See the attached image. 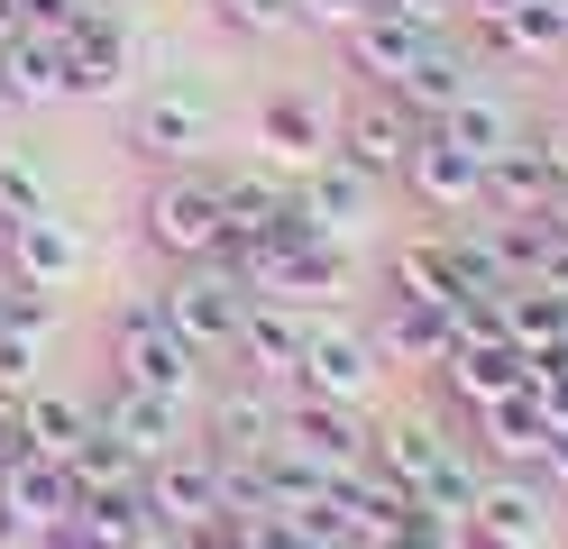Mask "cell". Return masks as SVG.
<instances>
[{"mask_svg":"<svg viewBox=\"0 0 568 549\" xmlns=\"http://www.w3.org/2000/svg\"><path fill=\"white\" fill-rule=\"evenodd\" d=\"M413 138H422V110H413L404 92H385V83H358V92L331 110V156H348V165L376 174V183L404 174Z\"/></svg>","mask_w":568,"mask_h":549,"instance_id":"5b68a950","label":"cell"},{"mask_svg":"<svg viewBox=\"0 0 568 549\" xmlns=\"http://www.w3.org/2000/svg\"><path fill=\"white\" fill-rule=\"evenodd\" d=\"M559 348H568V329H559Z\"/></svg>","mask_w":568,"mask_h":549,"instance_id":"f907efd6","label":"cell"},{"mask_svg":"<svg viewBox=\"0 0 568 549\" xmlns=\"http://www.w3.org/2000/svg\"><path fill=\"white\" fill-rule=\"evenodd\" d=\"M211 19H221L230 37H284V28H303L294 0H211Z\"/></svg>","mask_w":568,"mask_h":549,"instance_id":"836d02e7","label":"cell"},{"mask_svg":"<svg viewBox=\"0 0 568 549\" xmlns=\"http://www.w3.org/2000/svg\"><path fill=\"white\" fill-rule=\"evenodd\" d=\"M28 549H120V540H111V531H101V522H92V512L74 504V512H64V522H47V531H38V540H28Z\"/></svg>","mask_w":568,"mask_h":549,"instance_id":"8d00e7d4","label":"cell"},{"mask_svg":"<svg viewBox=\"0 0 568 549\" xmlns=\"http://www.w3.org/2000/svg\"><path fill=\"white\" fill-rule=\"evenodd\" d=\"M458 329H468V312H432V303H404V293H385V312H376V348H385V366L440 376V357L458 348Z\"/></svg>","mask_w":568,"mask_h":549,"instance_id":"9a60e30c","label":"cell"},{"mask_svg":"<svg viewBox=\"0 0 568 549\" xmlns=\"http://www.w3.org/2000/svg\"><path fill=\"white\" fill-rule=\"evenodd\" d=\"M28 458V430H19V403H0V467Z\"/></svg>","mask_w":568,"mask_h":549,"instance_id":"b9f144b4","label":"cell"},{"mask_svg":"<svg viewBox=\"0 0 568 549\" xmlns=\"http://www.w3.org/2000/svg\"><path fill=\"white\" fill-rule=\"evenodd\" d=\"M47 101H64L55 47L47 37H10V47H0V110H47Z\"/></svg>","mask_w":568,"mask_h":549,"instance_id":"83f0119b","label":"cell"},{"mask_svg":"<svg viewBox=\"0 0 568 549\" xmlns=\"http://www.w3.org/2000/svg\"><path fill=\"white\" fill-rule=\"evenodd\" d=\"M523 476H531V486H541V495L559 504V495H568V430H541V458H531Z\"/></svg>","mask_w":568,"mask_h":549,"instance_id":"74e56055","label":"cell"},{"mask_svg":"<svg viewBox=\"0 0 568 549\" xmlns=\"http://www.w3.org/2000/svg\"><path fill=\"white\" fill-rule=\"evenodd\" d=\"M0 329H19V339H55V329H64V293L0 275Z\"/></svg>","mask_w":568,"mask_h":549,"instance_id":"1f68e13d","label":"cell"},{"mask_svg":"<svg viewBox=\"0 0 568 549\" xmlns=\"http://www.w3.org/2000/svg\"><path fill=\"white\" fill-rule=\"evenodd\" d=\"M385 293H404V303H432V312H468V275H458L449 238H404L395 256H385Z\"/></svg>","mask_w":568,"mask_h":549,"instance_id":"7402d4cb","label":"cell"},{"mask_svg":"<svg viewBox=\"0 0 568 549\" xmlns=\"http://www.w3.org/2000/svg\"><path fill=\"white\" fill-rule=\"evenodd\" d=\"M275 430H284L275 385L239 376V385H221V394H211V439H202V449L221 458V467H257V458L275 449Z\"/></svg>","mask_w":568,"mask_h":549,"instance_id":"4fadbf2b","label":"cell"},{"mask_svg":"<svg viewBox=\"0 0 568 549\" xmlns=\"http://www.w3.org/2000/svg\"><path fill=\"white\" fill-rule=\"evenodd\" d=\"M120 549H193L184 531H165V522H148V531H138V540H120Z\"/></svg>","mask_w":568,"mask_h":549,"instance_id":"7bdbcfd3","label":"cell"},{"mask_svg":"<svg viewBox=\"0 0 568 549\" xmlns=\"http://www.w3.org/2000/svg\"><path fill=\"white\" fill-rule=\"evenodd\" d=\"M10 37H28V28H19V0H0V47H10Z\"/></svg>","mask_w":568,"mask_h":549,"instance_id":"f6af8a7d","label":"cell"},{"mask_svg":"<svg viewBox=\"0 0 568 549\" xmlns=\"http://www.w3.org/2000/svg\"><path fill=\"white\" fill-rule=\"evenodd\" d=\"M83 10H92V0H19V28L55 47V37H74V28H83Z\"/></svg>","mask_w":568,"mask_h":549,"instance_id":"d590c367","label":"cell"},{"mask_svg":"<svg viewBox=\"0 0 568 549\" xmlns=\"http://www.w3.org/2000/svg\"><path fill=\"white\" fill-rule=\"evenodd\" d=\"M0 238H10V275L19 284H74L83 275V230L64 211H28V220H0Z\"/></svg>","mask_w":568,"mask_h":549,"instance_id":"2e32d148","label":"cell"},{"mask_svg":"<svg viewBox=\"0 0 568 549\" xmlns=\"http://www.w3.org/2000/svg\"><path fill=\"white\" fill-rule=\"evenodd\" d=\"M0 275H10V238H0Z\"/></svg>","mask_w":568,"mask_h":549,"instance_id":"c3c4849f","label":"cell"},{"mask_svg":"<svg viewBox=\"0 0 568 549\" xmlns=\"http://www.w3.org/2000/svg\"><path fill=\"white\" fill-rule=\"evenodd\" d=\"M376 10H395V19H413V28H432V37H449L458 19H468V10H458V0H376Z\"/></svg>","mask_w":568,"mask_h":549,"instance_id":"f35d334b","label":"cell"},{"mask_svg":"<svg viewBox=\"0 0 568 549\" xmlns=\"http://www.w3.org/2000/svg\"><path fill=\"white\" fill-rule=\"evenodd\" d=\"M367 10H376V0H294V19H303V28H358Z\"/></svg>","mask_w":568,"mask_h":549,"instance_id":"ab89813d","label":"cell"},{"mask_svg":"<svg viewBox=\"0 0 568 549\" xmlns=\"http://www.w3.org/2000/svg\"><path fill=\"white\" fill-rule=\"evenodd\" d=\"M230 357H239L257 385H294V366H303V303H257V293H247Z\"/></svg>","mask_w":568,"mask_h":549,"instance_id":"ac0fdd59","label":"cell"},{"mask_svg":"<svg viewBox=\"0 0 568 549\" xmlns=\"http://www.w3.org/2000/svg\"><path fill=\"white\" fill-rule=\"evenodd\" d=\"M550 193H559V183H550V165H541V146H505V156H495L486 165V220H514V230H531V220H541L550 211Z\"/></svg>","mask_w":568,"mask_h":549,"instance_id":"cb8c5ba5","label":"cell"},{"mask_svg":"<svg viewBox=\"0 0 568 549\" xmlns=\"http://www.w3.org/2000/svg\"><path fill=\"white\" fill-rule=\"evenodd\" d=\"M385 385V348L358 312H303V366H294V394H322V403H376Z\"/></svg>","mask_w":568,"mask_h":549,"instance_id":"6da1fadb","label":"cell"},{"mask_svg":"<svg viewBox=\"0 0 568 549\" xmlns=\"http://www.w3.org/2000/svg\"><path fill=\"white\" fill-rule=\"evenodd\" d=\"M111 385L165 394V403H193V394H202V357L184 348V329H174L156 303H129V312L111 321Z\"/></svg>","mask_w":568,"mask_h":549,"instance_id":"3957f363","label":"cell"},{"mask_svg":"<svg viewBox=\"0 0 568 549\" xmlns=\"http://www.w3.org/2000/svg\"><path fill=\"white\" fill-rule=\"evenodd\" d=\"M395 183H404V193L432 211V220H477V211H486V165L458 156V146H449L432 120H422V138H413V156H404Z\"/></svg>","mask_w":568,"mask_h":549,"instance_id":"8fae6325","label":"cell"},{"mask_svg":"<svg viewBox=\"0 0 568 549\" xmlns=\"http://www.w3.org/2000/svg\"><path fill=\"white\" fill-rule=\"evenodd\" d=\"M221 495H230V467L202 449V439H184V449H165L156 467H148V522H165V531H211L221 522Z\"/></svg>","mask_w":568,"mask_h":549,"instance_id":"30bf717a","label":"cell"},{"mask_svg":"<svg viewBox=\"0 0 568 549\" xmlns=\"http://www.w3.org/2000/svg\"><path fill=\"white\" fill-rule=\"evenodd\" d=\"M38 366H47V339L0 329V403H28V394H38Z\"/></svg>","mask_w":568,"mask_h":549,"instance_id":"e575fe53","label":"cell"},{"mask_svg":"<svg viewBox=\"0 0 568 549\" xmlns=\"http://www.w3.org/2000/svg\"><path fill=\"white\" fill-rule=\"evenodd\" d=\"M376 202H385L376 174H358L348 156H322V165L294 174V220H284L275 247H294V238H348V247H358V230L376 220Z\"/></svg>","mask_w":568,"mask_h":549,"instance_id":"ba28073f","label":"cell"},{"mask_svg":"<svg viewBox=\"0 0 568 549\" xmlns=\"http://www.w3.org/2000/svg\"><path fill=\"white\" fill-rule=\"evenodd\" d=\"M541 430L550 421H541V403H531V385H523V394H505V403H486V413H477V449L523 476L531 458H541Z\"/></svg>","mask_w":568,"mask_h":549,"instance_id":"4316f807","label":"cell"},{"mask_svg":"<svg viewBox=\"0 0 568 549\" xmlns=\"http://www.w3.org/2000/svg\"><path fill=\"white\" fill-rule=\"evenodd\" d=\"M193 549H247V540H230V531H193Z\"/></svg>","mask_w":568,"mask_h":549,"instance_id":"bcb514c9","label":"cell"},{"mask_svg":"<svg viewBox=\"0 0 568 549\" xmlns=\"http://www.w3.org/2000/svg\"><path fill=\"white\" fill-rule=\"evenodd\" d=\"M523 376H531V348H514L505 329H468V339L440 357V394H449V403H468V413H486V403L523 394Z\"/></svg>","mask_w":568,"mask_h":549,"instance_id":"7c38bea8","label":"cell"},{"mask_svg":"<svg viewBox=\"0 0 568 549\" xmlns=\"http://www.w3.org/2000/svg\"><path fill=\"white\" fill-rule=\"evenodd\" d=\"M477 83H486V73H477V55H468V47H449V37H432V47H422V64L404 73L395 92L422 110V120H440V110H449V101H468Z\"/></svg>","mask_w":568,"mask_h":549,"instance_id":"484cf974","label":"cell"},{"mask_svg":"<svg viewBox=\"0 0 568 549\" xmlns=\"http://www.w3.org/2000/svg\"><path fill=\"white\" fill-rule=\"evenodd\" d=\"M303 549H339V540H303Z\"/></svg>","mask_w":568,"mask_h":549,"instance_id":"681fc988","label":"cell"},{"mask_svg":"<svg viewBox=\"0 0 568 549\" xmlns=\"http://www.w3.org/2000/svg\"><path fill=\"white\" fill-rule=\"evenodd\" d=\"M156 312L184 329V348L211 366V357H230L239 348V312H247V284L221 266V256H202V266H174L165 293H156Z\"/></svg>","mask_w":568,"mask_h":549,"instance_id":"52a82bcc","label":"cell"},{"mask_svg":"<svg viewBox=\"0 0 568 549\" xmlns=\"http://www.w3.org/2000/svg\"><path fill=\"white\" fill-rule=\"evenodd\" d=\"M55 64H64V101H129L138 83V28L120 0H92L74 37H55Z\"/></svg>","mask_w":568,"mask_h":549,"instance_id":"8992f818","label":"cell"},{"mask_svg":"<svg viewBox=\"0 0 568 549\" xmlns=\"http://www.w3.org/2000/svg\"><path fill=\"white\" fill-rule=\"evenodd\" d=\"M468 531H486V540H514V549H541V531H550V495L531 486V476L495 467L486 486H477V504H468Z\"/></svg>","mask_w":568,"mask_h":549,"instance_id":"44dd1931","label":"cell"},{"mask_svg":"<svg viewBox=\"0 0 568 549\" xmlns=\"http://www.w3.org/2000/svg\"><path fill=\"white\" fill-rule=\"evenodd\" d=\"M129 146L148 156L156 174L174 165H202L221 146V101L202 83H156V92H129Z\"/></svg>","mask_w":568,"mask_h":549,"instance_id":"7a4b0ae2","label":"cell"},{"mask_svg":"<svg viewBox=\"0 0 568 549\" xmlns=\"http://www.w3.org/2000/svg\"><path fill=\"white\" fill-rule=\"evenodd\" d=\"M101 430H111L120 439V449L138 458V467H156L165 449H184V403H165V394H138V385H111V394H101V413H92Z\"/></svg>","mask_w":568,"mask_h":549,"instance_id":"e0dca14e","label":"cell"},{"mask_svg":"<svg viewBox=\"0 0 568 549\" xmlns=\"http://www.w3.org/2000/svg\"><path fill=\"white\" fill-rule=\"evenodd\" d=\"M531 146H541V165H550V183H568V120H550V129L531 138Z\"/></svg>","mask_w":568,"mask_h":549,"instance_id":"60d3db41","label":"cell"},{"mask_svg":"<svg viewBox=\"0 0 568 549\" xmlns=\"http://www.w3.org/2000/svg\"><path fill=\"white\" fill-rule=\"evenodd\" d=\"M458 549H514V540H486V531H458Z\"/></svg>","mask_w":568,"mask_h":549,"instance_id":"7dc6e473","label":"cell"},{"mask_svg":"<svg viewBox=\"0 0 568 549\" xmlns=\"http://www.w3.org/2000/svg\"><path fill=\"white\" fill-rule=\"evenodd\" d=\"M19 430H28V449H38V458H74L83 449V430H92V413H83V403L74 394H28L19 403Z\"/></svg>","mask_w":568,"mask_h":549,"instance_id":"f1b7e54d","label":"cell"},{"mask_svg":"<svg viewBox=\"0 0 568 549\" xmlns=\"http://www.w3.org/2000/svg\"><path fill=\"white\" fill-rule=\"evenodd\" d=\"M247 129H257V146H266V165H275V174H303V165H322V156H331V110L312 101V92H294V83L266 92Z\"/></svg>","mask_w":568,"mask_h":549,"instance_id":"5bb4252c","label":"cell"},{"mask_svg":"<svg viewBox=\"0 0 568 549\" xmlns=\"http://www.w3.org/2000/svg\"><path fill=\"white\" fill-rule=\"evenodd\" d=\"M449 146H458V156H477V165H495V156H505V146H523V110L505 101V92H468V101H449L440 110V120H432Z\"/></svg>","mask_w":568,"mask_h":549,"instance_id":"603a6c76","label":"cell"},{"mask_svg":"<svg viewBox=\"0 0 568 549\" xmlns=\"http://www.w3.org/2000/svg\"><path fill=\"white\" fill-rule=\"evenodd\" d=\"M495 37V55H531V64H559L568 55V0H505L495 19H477Z\"/></svg>","mask_w":568,"mask_h":549,"instance_id":"d4e9b609","label":"cell"},{"mask_svg":"<svg viewBox=\"0 0 568 549\" xmlns=\"http://www.w3.org/2000/svg\"><path fill=\"white\" fill-rule=\"evenodd\" d=\"M458 458H468V449H458V439H449L440 421H376V467L395 476V486H404L413 504L432 495V486H440V476H449Z\"/></svg>","mask_w":568,"mask_h":549,"instance_id":"ffe728a7","label":"cell"},{"mask_svg":"<svg viewBox=\"0 0 568 549\" xmlns=\"http://www.w3.org/2000/svg\"><path fill=\"white\" fill-rule=\"evenodd\" d=\"M559 329H568V303L550 284H514L505 293V339L514 348H559Z\"/></svg>","mask_w":568,"mask_h":549,"instance_id":"4dcf8cb0","label":"cell"},{"mask_svg":"<svg viewBox=\"0 0 568 549\" xmlns=\"http://www.w3.org/2000/svg\"><path fill=\"white\" fill-rule=\"evenodd\" d=\"M28 211H55L47 165L28 156V146H0V220H28Z\"/></svg>","mask_w":568,"mask_h":549,"instance_id":"d6a6232c","label":"cell"},{"mask_svg":"<svg viewBox=\"0 0 568 549\" xmlns=\"http://www.w3.org/2000/svg\"><path fill=\"white\" fill-rule=\"evenodd\" d=\"M64 476H74V495H120V486H148V467H138V458H129L101 421L83 430V449L64 458Z\"/></svg>","mask_w":568,"mask_h":549,"instance_id":"f546056e","label":"cell"},{"mask_svg":"<svg viewBox=\"0 0 568 549\" xmlns=\"http://www.w3.org/2000/svg\"><path fill=\"white\" fill-rule=\"evenodd\" d=\"M284 449H294L303 467H322V476H348V467H367L376 458V413L367 403H322V394H284Z\"/></svg>","mask_w":568,"mask_h":549,"instance_id":"9c48e42d","label":"cell"},{"mask_svg":"<svg viewBox=\"0 0 568 549\" xmlns=\"http://www.w3.org/2000/svg\"><path fill=\"white\" fill-rule=\"evenodd\" d=\"M541 220H550V230L568 238V183H559V193H550V211H541Z\"/></svg>","mask_w":568,"mask_h":549,"instance_id":"ee69618b","label":"cell"},{"mask_svg":"<svg viewBox=\"0 0 568 549\" xmlns=\"http://www.w3.org/2000/svg\"><path fill=\"white\" fill-rule=\"evenodd\" d=\"M138 230L165 266H202V256H221V183L202 165H174L148 183V202H138Z\"/></svg>","mask_w":568,"mask_h":549,"instance_id":"277c9868","label":"cell"},{"mask_svg":"<svg viewBox=\"0 0 568 549\" xmlns=\"http://www.w3.org/2000/svg\"><path fill=\"white\" fill-rule=\"evenodd\" d=\"M422 47H432V28H413V19H395V10H367L358 28H339L348 73H358V83H385V92L422 64Z\"/></svg>","mask_w":568,"mask_h":549,"instance_id":"d6986e66","label":"cell"}]
</instances>
